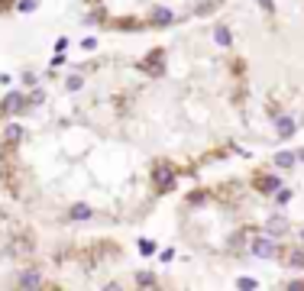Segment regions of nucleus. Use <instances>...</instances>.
Returning <instances> with one entry per match:
<instances>
[{"label": "nucleus", "mask_w": 304, "mask_h": 291, "mask_svg": "<svg viewBox=\"0 0 304 291\" xmlns=\"http://www.w3.org/2000/svg\"><path fill=\"white\" fill-rule=\"evenodd\" d=\"M175 243L214 268L269 265L278 288H304V146L188 188Z\"/></svg>", "instance_id": "obj_2"}, {"label": "nucleus", "mask_w": 304, "mask_h": 291, "mask_svg": "<svg viewBox=\"0 0 304 291\" xmlns=\"http://www.w3.org/2000/svg\"><path fill=\"white\" fill-rule=\"evenodd\" d=\"M256 75L230 23L58 65L0 100V191L55 230L139 227L256 133Z\"/></svg>", "instance_id": "obj_1"}, {"label": "nucleus", "mask_w": 304, "mask_h": 291, "mask_svg": "<svg viewBox=\"0 0 304 291\" xmlns=\"http://www.w3.org/2000/svg\"><path fill=\"white\" fill-rule=\"evenodd\" d=\"M81 16L110 36H159L207 23L226 0H78Z\"/></svg>", "instance_id": "obj_5"}, {"label": "nucleus", "mask_w": 304, "mask_h": 291, "mask_svg": "<svg viewBox=\"0 0 304 291\" xmlns=\"http://www.w3.org/2000/svg\"><path fill=\"white\" fill-rule=\"evenodd\" d=\"M123 239L101 230H55L0 204V291L136 288L146 285Z\"/></svg>", "instance_id": "obj_3"}, {"label": "nucleus", "mask_w": 304, "mask_h": 291, "mask_svg": "<svg viewBox=\"0 0 304 291\" xmlns=\"http://www.w3.org/2000/svg\"><path fill=\"white\" fill-rule=\"evenodd\" d=\"M16 7H20V0H0V20H3V16H10Z\"/></svg>", "instance_id": "obj_6"}, {"label": "nucleus", "mask_w": 304, "mask_h": 291, "mask_svg": "<svg viewBox=\"0 0 304 291\" xmlns=\"http://www.w3.org/2000/svg\"><path fill=\"white\" fill-rule=\"evenodd\" d=\"M265 32L269 39L281 42V55H262L249 61H265V71L256 75V97L259 107L278 104L275 114H301L304 116V0H275L262 3Z\"/></svg>", "instance_id": "obj_4"}]
</instances>
